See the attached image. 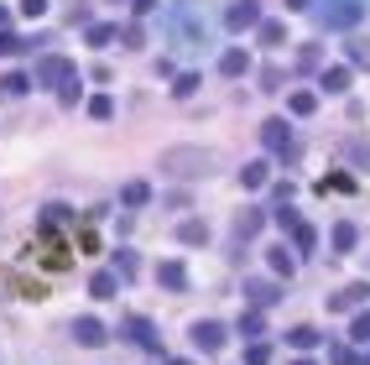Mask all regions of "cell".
Wrapping results in <instances>:
<instances>
[{
  "instance_id": "9a60e30c",
  "label": "cell",
  "mask_w": 370,
  "mask_h": 365,
  "mask_svg": "<svg viewBox=\"0 0 370 365\" xmlns=\"http://www.w3.org/2000/svg\"><path fill=\"white\" fill-rule=\"evenodd\" d=\"M31 84H37L31 73H6V78H0V94H6V99H21Z\"/></svg>"
},
{
  "instance_id": "3957f363",
  "label": "cell",
  "mask_w": 370,
  "mask_h": 365,
  "mask_svg": "<svg viewBox=\"0 0 370 365\" xmlns=\"http://www.w3.org/2000/svg\"><path fill=\"white\" fill-rule=\"evenodd\" d=\"M261 141H266V152H272V157H282V162H292V157H297V136H292V125L282 120V115L261 120Z\"/></svg>"
},
{
  "instance_id": "5bb4252c",
  "label": "cell",
  "mask_w": 370,
  "mask_h": 365,
  "mask_svg": "<svg viewBox=\"0 0 370 365\" xmlns=\"http://www.w3.org/2000/svg\"><path fill=\"white\" fill-rule=\"evenodd\" d=\"M245 68H250V53H245V47H230V53H220V73H225V78L245 73Z\"/></svg>"
},
{
  "instance_id": "ac0fdd59",
  "label": "cell",
  "mask_w": 370,
  "mask_h": 365,
  "mask_svg": "<svg viewBox=\"0 0 370 365\" xmlns=\"http://www.w3.org/2000/svg\"><path fill=\"white\" fill-rule=\"evenodd\" d=\"M42 225H47V230L73 225V209H68V204H42Z\"/></svg>"
},
{
  "instance_id": "8992f818",
  "label": "cell",
  "mask_w": 370,
  "mask_h": 365,
  "mask_svg": "<svg viewBox=\"0 0 370 365\" xmlns=\"http://www.w3.org/2000/svg\"><path fill=\"white\" fill-rule=\"evenodd\" d=\"M73 339H78V344H89V350H99V344L110 339V329L99 324L94 313H83V319H73Z\"/></svg>"
},
{
  "instance_id": "6da1fadb",
  "label": "cell",
  "mask_w": 370,
  "mask_h": 365,
  "mask_svg": "<svg viewBox=\"0 0 370 365\" xmlns=\"http://www.w3.org/2000/svg\"><path fill=\"white\" fill-rule=\"evenodd\" d=\"M313 11H318V26L349 31V26H355L360 16L370 11V0H313Z\"/></svg>"
},
{
  "instance_id": "60d3db41",
  "label": "cell",
  "mask_w": 370,
  "mask_h": 365,
  "mask_svg": "<svg viewBox=\"0 0 370 365\" xmlns=\"http://www.w3.org/2000/svg\"><path fill=\"white\" fill-rule=\"evenodd\" d=\"M6 21H11V11H6V6H0V31H6Z\"/></svg>"
},
{
  "instance_id": "7c38bea8",
  "label": "cell",
  "mask_w": 370,
  "mask_h": 365,
  "mask_svg": "<svg viewBox=\"0 0 370 365\" xmlns=\"http://www.w3.org/2000/svg\"><path fill=\"white\" fill-rule=\"evenodd\" d=\"M125 334H130V339H136V344H141V350H151V355H157V350H162V339H157V329H151L146 319H130V324H125Z\"/></svg>"
},
{
  "instance_id": "ba28073f",
  "label": "cell",
  "mask_w": 370,
  "mask_h": 365,
  "mask_svg": "<svg viewBox=\"0 0 370 365\" xmlns=\"http://www.w3.org/2000/svg\"><path fill=\"white\" fill-rule=\"evenodd\" d=\"M355 303H370V282H349L329 297V308H355Z\"/></svg>"
},
{
  "instance_id": "4fadbf2b",
  "label": "cell",
  "mask_w": 370,
  "mask_h": 365,
  "mask_svg": "<svg viewBox=\"0 0 370 365\" xmlns=\"http://www.w3.org/2000/svg\"><path fill=\"white\" fill-rule=\"evenodd\" d=\"M115 37H120L115 21H89V26H83V42H89V47H110Z\"/></svg>"
},
{
  "instance_id": "8fae6325",
  "label": "cell",
  "mask_w": 370,
  "mask_h": 365,
  "mask_svg": "<svg viewBox=\"0 0 370 365\" xmlns=\"http://www.w3.org/2000/svg\"><path fill=\"white\" fill-rule=\"evenodd\" d=\"M266 267H272V272H277L282 282H287V277L297 272V256L287 251V245H272V251H266Z\"/></svg>"
},
{
  "instance_id": "83f0119b",
  "label": "cell",
  "mask_w": 370,
  "mask_h": 365,
  "mask_svg": "<svg viewBox=\"0 0 370 365\" xmlns=\"http://www.w3.org/2000/svg\"><path fill=\"white\" fill-rule=\"evenodd\" d=\"M282 37H287V26H282V21H261V42L266 47H277Z\"/></svg>"
},
{
  "instance_id": "30bf717a",
  "label": "cell",
  "mask_w": 370,
  "mask_h": 365,
  "mask_svg": "<svg viewBox=\"0 0 370 365\" xmlns=\"http://www.w3.org/2000/svg\"><path fill=\"white\" fill-rule=\"evenodd\" d=\"M225 26H230V31L256 26V0H235V6H230V16H225Z\"/></svg>"
},
{
  "instance_id": "7a4b0ae2",
  "label": "cell",
  "mask_w": 370,
  "mask_h": 365,
  "mask_svg": "<svg viewBox=\"0 0 370 365\" xmlns=\"http://www.w3.org/2000/svg\"><path fill=\"white\" fill-rule=\"evenodd\" d=\"M167 31H173L178 47H198V42H204V21H198V6H193V0H178V6H173Z\"/></svg>"
},
{
  "instance_id": "74e56055",
  "label": "cell",
  "mask_w": 370,
  "mask_h": 365,
  "mask_svg": "<svg viewBox=\"0 0 370 365\" xmlns=\"http://www.w3.org/2000/svg\"><path fill=\"white\" fill-rule=\"evenodd\" d=\"M47 11V0H21V16H42Z\"/></svg>"
},
{
  "instance_id": "603a6c76",
  "label": "cell",
  "mask_w": 370,
  "mask_h": 365,
  "mask_svg": "<svg viewBox=\"0 0 370 365\" xmlns=\"http://www.w3.org/2000/svg\"><path fill=\"white\" fill-rule=\"evenodd\" d=\"M120 198H125V209H141L146 198H151V188H146V182H125V188H120Z\"/></svg>"
},
{
  "instance_id": "e0dca14e",
  "label": "cell",
  "mask_w": 370,
  "mask_h": 365,
  "mask_svg": "<svg viewBox=\"0 0 370 365\" xmlns=\"http://www.w3.org/2000/svg\"><path fill=\"white\" fill-rule=\"evenodd\" d=\"M89 292L99 297V303H105V297L120 292V282H115V272H94V277H89Z\"/></svg>"
},
{
  "instance_id": "ab89813d",
  "label": "cell",
  "mask_w": 370,
  "mask_h": 365,
  "mask_svg": "<svg viewBox=\"0 0 370 365\" xmlns=\"http://www.w3.org/2000/svg\"><path fill=\"white\" fill-rule=\"evenodd\" d=\"M355 162H360V168H370V146H355Z\"/></svg>"
},
{
  "instance_id": "7bdbcfd3",
  "label": "cell",
  "mask_w": 370,
  "mask_h": 365,
  "mask_svg": "<svg viewBox=\"0 0 370 365\" xmlns=\"http://www.w3.org/2000/svg\"><path fill=\"white\" fill-rule=\"evenodd\" d=\"M173 365H193V360H173Z\"/></svg>"
},
{
  "instance_id": "d6986e66",
  "label": "cell",
  "mask_w": 370,
  "mask_h": 365,
  "mask_svg": "<svg viewBox=\"0 0 370 365\" xmlns=\"http://www.w3.org/2000/svg\"><path fill=\"white\" fill-rule=\"evenodd\" d=\"M355 245H360V225H334V251H355Z\"/></svg>"
},
{
  "instance_id": "cb8c5ba5",
  "label": "cell",
  "mask_w": 370,
  "mask_h": 365,
  "mask_svg": "<svg viewBox=\"0 0 370 365\" xmlns=\"http://www.w3.org/2000/svg\"><path fill=\"white\" fill-rule=\"evenodd\" d=\"M324 89H329V94H344V89H349V68H329V73H324Z\"/></svg>"
},
{
  "instance_id": "484cf974",
  "label": "cell",
  "mask_w": 370,
  "mask_h": 365,
  "mask_svg": "<svg viewBox=\"0 0 370 365\" xmlns=\"http://www.w3.org/2000/svg\"><path fill=\"white\" fill-rule=\"evenodd\" d=\"M89 115H94V120H110V115H115V99H110V94H94V99H89Z\"/></svg>"
},
{
  "instance_id": "f1b7e54d",
  "label": "cell",
  "mask_w": 370,
  "mask_h": 365,
  "mask_svg": "<svg viewBox=\"0 0 370 365\" xmlns=\"http://www.w3.org/2000/svg\"><path fill=\"white\" fill-rule=\"evenodd\" d=\"M256 230H261V214H256V209H250V214H240V225H235V235L245 240V235H256Z\"/></svg>"
},
{
  "instance_id": "f35d334b",
  "label": "cell",
  "mask_w": 370,
  "mask_h": 365,
  "mask_svg": "<svg viewBox=\"0 0 370 365\" xmlns=\"http://www.w3.org/2000/svg\"><path fill=\"white\" fill-rule=\"evenodd\" d=\"M130 6H136V16H151V11H157V0H130Z\"/></svg>"
},
{
  "instance_id": "4dcf8cb0",
  "label": "cell",
  "mask_w": 370,
  "mask_h": 365,
  "mask_svg": "<svg viewBox=\"0 0 370 365\" xmlns=\"http://www.w3.org/2000/svg\"><path fill=\"white\" fill-rule=\"evenodd\" d=\"M245 365H272V350H266V344H250V350H245Z\"/></svg>"
},
{
  "instance_id": "d4e9b609",
  "label": "cell",
  "mask_w": 370,
  "mask_h": 365,
  "mask_svg": "<svg viewBox=\"0 0 370 365\" xmlns=\"http://www.w3.org/2000/svg\"><path fill=\"white\" fill-rule=\"evenodd\" d=\"M173 94H178V99H193V94H198V73H178V78H173Z\"/></svg>"
},
{
  "instance_id": "277c9868",
  "label": "cell",
  "mask_w": 370,
  "mask_h": 365,
  "mask_svg": "<svg viewBox=\"0 0 370 365\" xmlns=\"http://www.w3.org/2000/svg\"><path fill=\"white\" fill-rule=\"evenodd\" d=\"M31 78L47 84V89H63V84H73V78H78V68H73V58H42Z\"/></svg>"
},
{
  "instance_id": "d590c367",
  "label": "cell",
  "mask_w": 370,
  "mask_h": 365,
  "mask_svg": "<svg viewBox=\"0 0 370 365\" xmlns=\"http://www.w3.org/2000/svg\"><path fill=\"white\" fill-rule=\"evenodd\" d=\"M329 360H334V365H355V350H349V344H334Z\"/></svg>"
},
{
  "instance_id": "44dd1931",
  "label": "cell",
  "mask_w": 370,
  "mask_h": 365,
  "mask_svg": "<svg viewBox=\"0 0 370 365\" xmlns=\"http://www.w3.org/2000/svg\"><path fill=\"white\" fill-rule=\"evenodd\" d=\"M287 110H292V115H313V110H318V94H313V89H292V94H287Z\"/></svg>"
},
{
  "instance_id": "f546056e",
  "label": "cell",
  "mask_w": 370,
  "mask_h": 365,
  "mask_svg": "<svg viewBox=\"0 0 370 365\" xmlns=\"http://www.w3.org/2000/svg\"><path fill=\"white\" fill-rule=\"evenodd\" d=\"M292 240H297V251H313V225H308V220H302V225L292 230Z\"/></svg>"
},
{
  "instance_id": "836d02e7",
  "label": "cell",
  "mask_w": 370,
  "mask_h": 365,
  "mask_svg": "<svg viewBox=\"0 0 370 365\" xmlns=\"http://www.w3.org/2000/svg\"><path fill=\"white\" fill-rule=\"evenodd\" d=\"M297 68H318V42H308V47L297 53Z\"/></svg>"
},
{
  "instance_id": "52a82bcc",
  "label": "cell",
  "mask_w": 370,
  "mask_h": 365,
  "mask_svg": "<svg viewBox=\"0 0 370 365\" xmlns=\"http://www.w3.org/2000/svg\"><path fill=\"white\" fill-rule=\"evenodd\" d=\"M193 344H198V350H220V344H225V324H214V319L193 324Z\"/></svg>"
},
{
  "instance_id": "5b68a950",
  "label": "cell",
  "mask_w": 370,
  "mask_h": 365,
  "mask_svg": "<svg viewBox=\"0 0 370 365\" xmlns=\"http://www.w3.org/2000/svg\"><path fill=\"white\" fill-rule=\"evenodd\" d=\"M162 168L167 173H214V168H220V157H214V152H167Z\"/></svg>"
},
{
  "instance_id": "ee69618b",
  "label": "cell",
  "mask_w": 370,
  "mask_h": 365,
  "mask_svg": "<svg viewBox=\"0 0 370 365\" xmlns=\"http://www.w3.org/2000/svg\"><path fill=\"white\" fill-rule=\"evenodd\" d=\"M297 365H313V360H297Z\"/></svg>"
},
{
  "instance_id": "d6a6232c",
  "label": "cell",
  "mask_w": 370,
  "mask_h": 365,
  "mask_svg": "<svg viewBox=\"0 0 370 365\" xmlns=\"http://www.w3.org/2000/svg\"><path fill=\"white\" fill-rule=\"evenodd\" d=\"M58 99H63V105H78V99H83V84H78V78H73V84H63Z\"/></svg>"
},
{
  "instance_id": "7402d4cb",
  "label": "cell",
  "mask_w": 370,
  "mask_h": 365,
  "mask_svg": "<svg viewBox=\"0 0 370 365\" xmlns=\"http://www.w3.org/2000/svg\"><path fill=\"white\" fill-rule=\"evenodd\" d=\"M178 240H183V245H204V240H209V230H204V220H188V225L178 230Z\"/></svg>"
},
{
  "instance_id": "4316f807",
  "label": "cell",
  "mask_w": 370,
  "mask_h": 365,
  "mask_svg": "<svg viewBox=\"0 0 370 365\" xmlns=\"http://www.w3.org/2000/svg\"><path fill=\"white\" fill-rule=\"evenodd\" d=\"M287 344H297V350H308V344H318V329H308V324H297L292 334H287Z\"/></svg>"
},
{
  "instance_id": "f6af8a7d",
  "label": "cell",
  "mask_w": 370,
  "mask_h": 365,
  "mask_svg": "<svg viewBox=\"0 0 370 365\" xmlns=\"http://www.w3.org/2000/svg\"><path fill=\"white\" fill-rule=\"evenodd\" d=\"M365 365H370V360H365Z\"/></svg>"
},
{
  "instance_id": "ffe728a7",
  "label": "cell",
  "mask_w": 370,
  "mask_h": 365,
  "mask_svg": "<svg viewBox=\"0 0 370 365\" xmlns=\"http://www.w3.org/2000/svg\"><path fill=\"white\" fill-rule=\"evenodd\" d=\"M245 297H250V303H277L282 287H277V282H245Z\"/></svg>"
},
{
  "instance_id": "b9f144b4",
  "label": "cell",
  "mask_w": 370,
  "mask_h": 365,
  "mask_svg": "<svg viewBox=\"0 0 370 365\" xmlns=\"http://www.w3.org/2000/svg\"><path fill=\"white\" fill-rule=\"evenodd\" d=\"M292 6H297V11H302V6H313V0H292Z\"/></svg>"
},
{
  "instance_id": "e575fe53",
  "label": "cell",
  "mask_w": 370,
  "mask_h": 365,
  "mask_svg": "<svg viewBox=\"0 0 370 365\" xmlns=\"http://www.w3.org/2000/svg\"><path fill=\"white\" fill-rule=\"evenodd\" d=\"M240 334H250V339L261 334V313H245V319H240Z\"/></svg>"
},
{
  "instance_id": "9c48e42d",
  "label": "cell",
  "mask_w": 370,
  "mask_h": 365,
  "mask_svg": "<svg viewBox=\"0 0 370 365\" xmlns=\"http://www.w3.org/2000/svg\"><path fill=\"white\" fill-rule=\"evenodd\" d=\"M157 282L167 292H183L188 287V272H183V261H157Z\"/></svg>"
},
{
  "instance_id": "8d00e7d4",
  "label": "cell",
  "mask_w": 370,
  "mask_h": 365,
  "mask_svg": "<svg viewBox=\"0 0 370 365\" xmlns=\"http://www.w3.org/2000/svg\"><path fill=\"white\" fill-rule=\"evenodd\" d=\"M16 47H21V37H16V31H0V58L16 53Z\"/></svg>"
},
{
  "instance_id": "1f68e13d",
  "label": "cell",
  "mask_w": 370,
  "mask_h": 365,
  "mask_svg": "<svg viewBox=\"0 0 370 365\" xmlns=\"http://www.w3.org/2000/svg\"><path fill=\"white\" fill-rule=\"evenodd\" d=\"M349 334H355L360 344L370 339V313H355V324H349Z\"/></svg>"
},
{
  "instance_id": "2e32d148",
  "label": "cell",
  "mask_w": 370,
  "mask_h": 365,
  "mask_svg": "<svg viewBox=\"0 0 370 365\" xmlns=\"http://www.w3.org/2000/svg\"><path fill=\"white\" fill-rule=\"evenodd\" d=\"M266 173H272L266 162H245V168H240V188H250V193L266 188Z\"/></svg>"
}]
</instances>
